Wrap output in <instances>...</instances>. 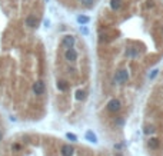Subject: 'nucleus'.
<instances>
[{
	"label": "nucleus",
	"mask_w": 163,
	"mask_h": 156,
	"mask_svg": "<svg viewBox=\"0 0 163 156\" xmlns=\"http://www.w3.org/2000/svg\"><path fill=\"white\" fill-rule=\"evenodd\" d=\"M65 56H66L67 60H72V62L77 60V52H76L75 49H67L66 53H65Z\"/></svg>",
	"instance_id": "20e7f679"
},
{
	"label": "nucleus",
	"mask_w": 163,
	"mask_h": 156,
	"mask_svg": "<svg viewBox=\"0 0 163 156\" xmlns=\"http://www.w3.org/2000/svg\"><path fill=\"white\" fill-rule=\"evenodd\" d=\"M115 156H122V155H115Z\"/></svg>",
	"instance_id": "f8f14e48"
},
{
	"label": "nucleus",
	"mask_w": 163,
	"mask_h": 156,
	"mask_svg": "<svg viewBox=\"0 0 163 156\" xmlns=\"http://www.w3.org/2000/svg\"><path fill=\"white\" fill-rule=\"evenodd\" d=\"M86 139L87 140H90V142H93V143H96L97 140H96V135L92 132V130H87L86 132Z\"/></svg>",
	"instance_id": "423d86ee"
},
{
	"label": "nucleus",
	"mask_w": 163,
	"mask_h": 156,
	"mask_svg": "<svg viewBox=\"0 0 163 156\" xmlns=\"http://www.w3.org/2000/svg\"><path fill=\"white\" fill-rule=\"evenodd\" d=\"M3 140V133H1V130H0V142Z\"/></svg>",
	"instance_id": "9b49d317"
},
{
	"label": "nucleus",
	"mask_w": 163,
	"mask_h": 156,
	"mask_svg": "<svg viewBox=\"0 0 163 156\" xmlns=\"http://www.w3.org/2000/svg\"><path fill=\"white\" fill-rule=\"evenodd\" d=\"M106 109H107L110 113H116V112H119V110L122 109V103H120V100H117V99H112V100L107 102Z\"/></svg>",
	"instance_id": "f257e3e1"
},
{
	"label": "nucleus",
	"mask_w": 163,
	"mask_h": 156,
	"mask_svg": "<svg viewBox=\"0 0 163 156\" xmlns=\"http://www.w3.org/2000/svg\"><path fill=\"white\" fill-rule=\"evenodd\" d=\"M73 42H75L73 37H65L63 39V46H67V49H70V46L73 44Z\"/></svg>",
	"instance_id": "0eeeda50"
},
{
	"label": "nucleus",
	"mask_w": 163,
	"mask_h": 156,
	"mask_svg": "<svg viewBox=\"0 0 163 156\" xmlns=\"http://www.w3.org/2000/svg\"><path fill=\"white\" fill-rule=\"evenodd\" d=\"M115 123H116V126H123L124 125V117H122V116L116 117L115 119Z\"/></svg>",
	"instance_id": "6e6552de"
},
{
	"label": "nucleus",
	"mask_w": 163,
	"mask_h": 156,
	"mask_svg": "<svg viewBox=\"0 0 163 156\" xmlns=\"http://www.w3.org/2000/svg\"><path fill=\"white\" fill-rule=\"evenodd\" d=\"M147 146H149L150 149L156 151V149L160 146V140H159L158 138H150V139H149V142H147Z\"/></svg>",
	"instance_id": "39448f33"
},
{
	"label": "nucleus",
	"mask_w": 163,
	"mask_h": 156,
	"mask_svg": "<svg viewBox=\"0 0 163 156\" xmlns=\"http://www.w3.org/2000/svg\"><path fill=\"white\" fill-rule=\"evenodd\" d=\"M20 149H22V145H20V143H13V145H12V151H13V152H19Z\"/></svg>",
	"instance_id": "1a4fd4ad"
},
{
	"label": "nucleus",
	"mask_w": 163,
	"mask_h": 156,
	"mask_svg": "<svg viewBox=\"0 0 163 156\" xmlns=\"http://www.w3.org/2000/svg\"><path fill=\"white\" fill-rule=\"evenodd\" d=\"M33 92L36 93V95H43L44 93V83L43 82H36L35 84H33Z\"/></svg>",
	"instance_id": "7ed1b4c3"
},
{
	"label": "nucleus",
	"mask_w": 163,
	"mask_h": 156,
	"mask_svg": "<svg viewBox=\"0 0 163 156\" xmlns=\"http://www.w3.org/2000/svg\"><path fill=\"white\" fill-rule=\"evenodd\" d=\"M66 136H67V139H70L72 142H76V140H77V138H76V135H73V133H67Z\"/></svg>",
	"instance_id": "9d476101"
},
{
	"label": "nucleus",
	"mask_w": 163,
	"mask_h": 156,
	"mask_svg": "<svg viewBox=\"0 0 163 156\" xmlns=\"http://www.w3.org/2000/svg\"><path fill=\"white\" fill-rule=\"evenodd\" d=\"M73 152H75V148L69 143H65V145L60 146V155L62 156H72Z\"/></svg>",
	"instance_id": "f03ea898"
}]
</instances>
